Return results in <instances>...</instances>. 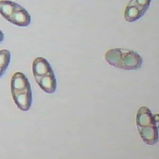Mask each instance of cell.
I'll return each instance as SVG.
<instances>
[{"label":"cell","mask_w":159,"mask_h":159,"mask_svg":"<svg viewBox=\"0 0 159 159\" xmlns=\"http://www.w3.org/2000/svg\"><path fill=\"white\" fill-rule=\"evenodd\" d=\"M136 124L140 136L146 144L154 145L158 142L159 114L153 115L147 107L142 106L136 115Z\"/></svg>","instance_id":"1"},{"label":"cell","mask_w":159,"mask_h":159,"mask_svg":"<svg viewBox=\"0 0 159 159\" xmlns=\"http://www.w3.org/2000/svg\"><path fill=\"white\" fill-rule=\"evenodd\" d=\"M104 58L111 66L125 70H138L143 63L142 58L137 52L122 48L109 50Z\"/></svg>","instance_id":"2"},{"label":"cell","mask_w":159,"mask_h":159,"mask_svg":"<svg viewBox=\"0 0 159 159\" xmlns=\"http://www.w3.org/2000/svg\"><path fill=\"white\" fill-rule=\"evenodd\" d=\"M11 91L17 107L24 112L29 111L32 102V94L30 83L24 73L17 71L12 75Z\"/></svg>","instance_id":"3"},{"label":"cell","mask_w":159,"mask_h":159,"mask_svg":"<svg viewBox=\"0 0 159 159\" xmlns=\"http://www.w3.org/2000/svg\"><path fill=\"white\" fill-rule=\"evenodd\" d=\"M34 77L40 88L45 93L52 94L57 89V81L53 70L43 57H38L32 62Z\"/></svg>","instance_id":"4"},{"label":"cell","mask_w":159,"mask_h":159,"mask_svg":"<svg viewBox=\"0 0 159 159\" xmlns=\"http://www.w3.org/2000/svg\"><path fill=\"white\" fill-rule=\"evenodd\" d=\"M152 0H130L124 11L125 20L135 22L141 18L149 8Z\"/></svg>","instance_id":"5"},{"label":"cell","mask_w":159,"mask_h":159,"mask_svg":"<svg viewBox=\"0 0 159 159\" xmlns=\"http://www.w3.org/2000/svg\"><path fill=\"white\" fill-rule=\"evenodd\" d=\"M7 21L17 26L27 27L31 22V17L25 9L19 5Z\"/></svg>","instance_id":"6"},{"label":"cell","mask_w":159,"mask_h":159,"mask_svg":"<svg viewBox=\"0 0 159 159\" xmlns=\"http://www.w3.org/2000/svg\"><path fill=\"white\" fill-rule=\"evenodd\" d=\"M19 4L7 0L0 1V14L7 20L12 16Z\"/></svg>","instance_id":"7"},{"label":"cell","mask_w":159,"mask_h":159,"mask_svg":"<svg viewBox=\"0 0 159 159\" xmlns=\"http://www.w3.org/2000/svg\"><path fill=\"white\" fill-rule=\"evenodd\" d=\"M11 53L9 50L2 49L0 50V70L4 71L8 67L11 60Z\"/></svg>","instance_id":"8"},{"label":"cell","mask_w":159,"mask_h":159,"mask_svg":"<svg viewBox=\"0 0 159 159\" xmlns=\"http://www.w3.org/2000/svg\"><path fill=\"white\" fill-rule=\"evenodd\" d=\"M3 40H4V34L2 32V31L0 30V43L2 42Z\"/></svg>","instance_id":"9"},{"label":"cell","mask_w":159,"mask_h":159,"mask_svg":"<svg viewBox=\"0 0 159 159\" xmlns=\"http://www.w3.org/2000/svg\"><path fill=\"white\" fill-rule=\"evenodd\" d=\"M4 73V71H2V70H0V78L3 75Z\"/></svg>","instance_id":"10"}]
</instances>
